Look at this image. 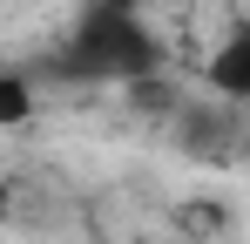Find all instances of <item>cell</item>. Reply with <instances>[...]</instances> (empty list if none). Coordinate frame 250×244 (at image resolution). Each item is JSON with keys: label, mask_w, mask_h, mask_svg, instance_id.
I'll return each instance as SVG.
<instances>
[{"label": "cell", "mask_w": 250, "mask_h": 244, "mask_svg": "<svg viewBox=\"0 0 250 244\" xmlns=\"http://www.w3.org/2000/svg\"><path fill=\"white\" fill-rule=\"evenodd\" d=\"M61 75L68 81H156L163 75V41L128 0H88L61 41Z\"/></svg>", "instance_id": "1"}, {"label": "cell", "mask_w": 250, "mask_h": 244, "mask_svg": "<svg viewBox=\"0 0 250 244\" xmlns=\"http://www.w3.org/2000/svg\"><path fill=\"white\" fill-rule=\"evenodd\" d=\"M34 116V88L21 75H0V122H27Z\"/></svg>", "instance_id": "3"}, {"label": "cell", "mask_w": 250, "mask_h": 244, "mask_svg": "<svg viewBox=\"0 0 250 244\" xmlns=\"http://www.w3.org/2000/svg\"><path fill=\"white\" fill-rule=\"evenodd\" d=\"M0 224H7V183H0Z\"/></svg>", "instance_id": "4"}, {"label": "cell", "mask_w": 250, "mask_h": 244, "mask_svg": "<svg viewBox=\"0 0 250 244\" xmlns=\"http://www.w3.org/2000/svg\"><path fill=\"white\" fill-rule=\"evenodd\" d=\"M203 81L223 95V102H250V21H237L230 34L216 41V54H209Z\"/></svg>", "instance_id": "2"}]
</instances>
